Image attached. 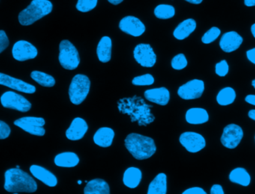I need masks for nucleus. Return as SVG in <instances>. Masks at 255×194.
<instances>
[{
  "label": "nucleus",
  "mask_w": 255,
  "mask_h": 194,
  "mask_svg": "<svg viewBox=\"0 0 255 194\" xmlns=\"http://www.w3.org/2000/svg\"><path fill=\"white\" fill-rule=\"evenodd\" d=\"M4 189L10 193H34L37 191L35 180L19 168H11L4 174Z\"/></svg>",
  "instance_id": "obj_1"
},
{
  "label": "nucleus",
  "mask_w": 255,
  "mask_h": 194,
  "mask_svg": "<svg viewBox=\"0 0 255 194\" xmlns=\"http://www.w3.org/2000/svg\"><path fill=\"white\" fill-rule=\"evenodd\" d=\"M125 145L132 156L139 161L149 159L157 150L152 138L136 133L128 135L125 140Z\"/></svg>",
  "instance_id": "obj_2"
},
{
  "label": "nucleus",
  "mask_w": 255,
  "mask_h": 194,
  "mask_svg": "<svg viewBox=\"0 0 255 194\" xmlns=\"http://www.w3.org/2000/svg\"><path fill=\"white\" fill-rule=\"evenodd\" d=\"M53 5L49 0H32L29 5L19 13L18 19L22 25H30L49 14Z\"/></svg>",
  "instance_id": "obj_3"
},
{
  "label": "nucleus",
  "mask_w": 255,
  "mask_h": 194,
  "mask_svg": "<svg viewBox=\"0 0 255 194\" xmlns=\"http://www.w3.org/2000/svg\"><path fill=\"white\" fill-rule=\"evenodd\" d=\"M91 88V81L85 75L78 74L73 77L69 88V97L72 103L80 105L84 102Z\"/></svg>",
  "instance_id": "obj_4"
},
{
  "label": "nucleus",
  "mask_w": 255,
  "mask_h": 194,
  "mask_svg": "<svg viewBox=\"0 0 255 194\" xmlns=\"http://www.w3.org/2000/svg\"><path fill=\"white\" fill-rule=\"evenodd\" d=\"M59 61L66 70H73L79 67L80 57L76 46L67 40L61 42L59 46Z\"/></svg>",
  "instance_id": "obj_5"
},
{
  "label": "nucleus",
  "mask_w": 255,
  "mask_h": 194,
  "mask_svg": "<svg viewBox=\"0 0 255 194\" xmlns=\"http://www.w3.org/2000/svg\"><path fill=\"white\" fill-rule=\"evenodd\" d=\"M1 104L4 108L16 110L19 112H27L31 108V104L23 96L13 91H7L0 98Z\"/></svg>",
  "instance_id": "obj_6"
},
{
  "label": "nucleus",
  "mask_w": 255,
  "mask_h": 194,
  "mask_svg": "<svg viewBox=\"0 0 255 194\" xmlns=\"http://www.w3.org/2000/svg\"><path fill=\"white\" fill-rule=\"evenodd\" d=\"M244 131L237 124H229L225 127L221 137V142L228 149H235L238 147L244 138Z\"/></svg>",
  "instance_id": "obj_7"
},
{
  "label": "nucleus",
  "mask_w": 255,
  "mask_h": 194,
  "mask_svg": "<svg viewBox=\"0 0 255 194\" xmlns=\"http://www.w3.org/2000/svg\"><path fill=\"white\" fill-rule=\"evenodd\" d=\"M133 58L144 67H152L157 61V55L152 47L146 43H139L133 49Z\"/></svg>",
  "instance_id": "obj_8"
},
{
  "label": "nucleus",
  "mask_w": 255,
  "mask_h": 194,
  "mask_svg": "<svg viewBox=\"0 0 255 194\" xmlns=\"http://www.w3.org/2000/svg\"><path fill=\"white\" fill-rule=\"evenodd\" d=\"M179 141L181 145L191 153H198L206 146L205 138L196 132H184L180 136Z\"/></svg>",
  "instance_id": "obj_9"
},
{
  "label": "nucleus",
  "mask_w": 255,
  "mask_h": 194,
  "mask_svg": "<svg viewBox=\"0 0 255 194\" xmlns=\"http://www.w3.org/2000/svg\"><path fill=\"white\" fill-rule=\"evenodd\" d=\"M205 91V83L199 79H193L181 85L178 90V94L184 100H193L202 97Z\"/></svg>",
  "instance_id": "obj_10"
},
{
  "label": "nucleus",
  "mask_w": 255,
  "mask_h": 194,
  "mask_svg": "<svg viewBox=\"0 0 255 194\" xmlns=\"http://www.w3.org/2000/svg\"><path fill=\"white\" fill-rule=\"evenodd\" d=\"M37 48L26 40H19L13 45L12 55L16 61H25L37 57Z\"/></svg>",
  "instance_id": "obj_11"
},
{
  "label": "nucleus",
  "mask_w": 255,
  "mask_h": 194,
  "mask_svg": "<svg viewBox=\"0 0 255 194\" xmlns=\"http://www.w3.org/2000/svg\"><path fill=\"white\" fill-rule=\"evenodd\" d=\"M121 31L133 37H139L145 31V26L142 21L133 16H127L123 18L120 22Z\"/></svg>",
  "instance_id": "obj_12"
},
{
  "label": "nucleus",
  "mask_w": 255,
  "mask_h": 194,
  "mask_svg": "<svg viewBox=\"0 0 255 194\" xmlns=\"http://www.w3.org/2000/svg\"><path fill=\"white\" fill-rule=\"evenodd\" d=\"M0 85L25 94H32L36 91L34 85L1 73H0Z\"/></svg>",
  "instance_id": "obj_13"
},
{
  "label": "nucleus",
  "mask_w": 255,
  "mask_h": 194,
  "mask_svg": "<svg viewBox=\"0 0 255 194\" xmlns=\"http://www.w3.org/2000/svg\"><path fill=\"white\" fill-rule=\"evenodd\" d=\"M244 42V38L236 31H229L225 33L220 39V48L224 52H232L239 49Z\"/></svg>",
  "instance_id": "obj_14"
},
{
  "label": "nucleus",
  "mask_w": 255,
  "mask_h": 194,
  "mask_svg": "<svg viewBox=\"0 0 255 194\" xmlns=\"http://www.w3.org/2000/svg\"><path fill=\"white\" fill-rule=\"evenodd\" d=\"M88 130V123L84 119L76 117L72 121L70 127L66 132V137L70 141L82 139Z\"/></svg>",
  "instance_id": "obj_15"
},
{
  "label": "nucleus",
  "mask_w": 255,
  "mask_h": 194,
  "mask_svg": "<svg viewBox=\"0 0 255 194\" xmlns=\"http://www.w3.org/2000/svg\"><path fill=\"white\" fill-rule=\"evenodd\" d=\"M30 172L33 177L41 181L43 184L49 187H55L58 185L56 177L50 171L43 167L38 165H31L29 168Z\"/></svg>",
  "instance_id": "obj_16"
},
{
  "label": "nucleus",
  "mask_w": 255,
  "mask_h": 194,
  "mask_svg": "<svg viewBox=\"0 0 255 194\" xmlns=\"http://www.w3.org/2000/svg\"><path fill=\"white\" fill-rule=\"evenodd\" d=\"M145 99L149 102H154L160 105H167L170 99L169 90L166 88H153L147 90L144 93Z\"/></svg>",
  "instance_id": "obj_17"
},
{
  "label": "nucleus",
  "mask_w": 255,
  "mask_h": 194,
  "mask_svg": "<svg viewBox=\"0 0 255 194\" xmlns=\"http://www.w3.org/2000/svg\"><path fill=\"white\" fill-rule=\"evenodd\" d=\"M115 135V131L111 128H100L94 135V141L99 147L106 148L112 146Z\"/></svg>",
  "instance_id": "obj_18"
},
{
  "label": "nucleus",
  "mask_w": 255,
  "mask_h": 194,
  "mask_svg": "<svg viewBox=\"0 0 255 194\" xmlns=\"http://www.w3.org/2000/svg\"><path fill=\"white\" fill-rule=\"evenodd\" d=\"M196 28L195 19H187L181 22L174 30L173 36L177 40H182L188 37Z\"/></svg>",
  "instance_id": "obj_19"
},
{
  "label": "nucleus",
  "mask_w": 255,
  "mask_h": 194,
  "mask_svg": "<svg viewBox=\"0 0 255 194\" xmlns=\"http://www.w3.org/2000/svg\"><path fill=\"white\" fill-rule=\"evenodd\" d=\"M185 118L190 124H204L209 120V114L204 108H193L187 111Z\"/></svg>",
  "instance_id": "obj_20"
},
{
  "label": "nucleus",
  "mask_w": 255,
  "mask_h": 194,
  "mask_svg": "<svg viewBox=\"0 0 255 194\" xmlns=\"http://www.w3.org/2000/svg\"><path fill=\"white\" fill-rule=\"evenodd\" d=\"M112 41L108 36L102 37L97 46V53L101 62L107 63L112 59Z\"/></svg>",
  "instance_id": "obj_21"
},
{
  "label": "nucleus",
  "mask_w": 255,
  "mask_h": 194,
  "mask_svg": "<svg viewBox=\"0 0 255 194\" xmlns=\"http://www.w3.org/2000/svg\"><path fill=\"white\" fill-rule=\"evenodd\" d=\"M84 193L85 194H109L110 187L105 180L95 179L87 183Z\"/></svg>",
  "instance_id": "obj_22"
},
{
  "label": "nucleus",
  "mask_w": 255,
  "mask_h": 194,
  "mask_svg": "<svg viewBox=\"0 0 255 194\" xmlns=\"http://www.w3.org/2000/svg\"><path fill=\"white\" fill-rule=\"evenodd\" d=\"M54 162L56 166L61 168H74L79 165L80 160L76 153L67 152L57 155Z\"/></svg>",
  "instance_id": "obj_23"
},
{
  "label": "nucleus",
  "mask_w": 255,
  "mask_h": 194,
  "mask_svg": "<svg viewBox=\"0 0 255 194\" xmlns=\"http://www.w3.org/2000/svg\"><path fill=\"white\" fill-rule=\"evenodd\" d=\"M142 180V172L139 168H129L124 173V185L129 189H135L139 186Z\"/></svg>",
  "instance_id": "obj_24"
},
{
  "label": "nucleus",
  "mask_w": 255,
  "mask_h": 194,
  "mask_svg": "<svg viewBox=\"0 0 255 194\" xmlns=\"http://www.w3.org/2000/svg\"><path fill=\"white\" fill-rule=\"evenodd\" d=\"M167 192L166 174H159L150 183L148 194H166Z\"/></svg>",
  "instance_id": "obj_25"
},
{
  "label": "nucleus",
  "mask_w": 255,
  "mask_h": 194,
  "mask_svg": "<svg viewBox=\"0 0 255 194\" xmlns=\"http://www.w3.org/2000/svg\"><path fill=\"white\" fill-rule=\"evenodd\" d=\"M229 180L235 184L247 187L251 183V177L247 170L243 168H238L233 170L229 175Z\"/></svg>",
  "instance_id": "obj_26"
},
{
  "label": "nucleus",
  "mask_w": 255,
  "mask_h": 194,
  "mask_svg": "<svg viewBox=\"0 0 255 194\" xmlns=\"http://www.w3.org/2000/svg\"><path fill=\"white\" fill-rule=\"evenodd\" d=\"M236 92L230 87L223 88L217 94V101L219 105L227 106L235 102L236 99Z\"/></svg>",
  "instance_id": "obj_27"
},
{
  "label": "nucleus",
  "mask_w": 255,
  "mask_h": 194,
  "mask_svg": "<svg viewBox=\"0 0 255 194\" xmlns=\"http://www.w3.org/2000/svg\"><path fill=\"white\" fill-rule=\"evenodd\" d=\"M31 77L33 80L35 81L37 83L43 87L52 88L55 85V79H54L53 76L43 72L34 70L31 72Z\"/></svg>",
  "instance_id": "obj_28"
},
{
  "label": "nucleus",
  "mask_w": 255,
  "mask_h": 194,
  "mask_svg": "<svg viewBox=\"0 0 255 194\" xmlns=\"http://www.w3.org/2000/svg\"><path fill=\"white\" fill-rule=\"evenodd\" d=\"M154 13L158 19H170L175 16V9L169 4H159L154 8Z\"/></svg>",
  "instance_id": "obj_29"
},
{
  "label": "nucleus",
  "mask_w": 255,
  "mask_h": 194,
  "mask_svg": "<svg viewBox=\"0 0 255 194\" xmlns=\"http://www.w3.org/2000/svg\"><path fill=\"white\" fill-rule=\"evenodd\" d=\"M46 123L44 119L42 117H25L15 120L14 125L19 124L29 125V126H43Z\"/></svg>",
  "instance_id": "obj_30"
},
{
  "label": "nucleus",
  "mask_w": 255,
  "mask_h": 194,
  "mask_svg": "<svg viewBox=\"0 0 255 194\" xmlns=\"http://www.w3.org/2000/svg\"><path fill=\"white\" fill-rule=\"evenodd\" d=\"M220 34H221V30L220 28L217 27H212L202 36V43H205V44L213 43L220 37Z\"/></svg>",
  "instance_id": "obj_31"
},
{
  "label": "nucleus",
  "mask_w": 255,
  "mask_h": 194,
  "mask_svg": "<svg viewBox=\"0 0 255 194\" xmlns=\"http://www.w3.org/2000/svg\"><path fill=\"white\" fill-rule=\"evenodd\" d=\"M98 0H78L76 9L80 12L86 13L97 7Z\"/></svg>",
  "instance_id": "obj_32"
},
{
  "label": "nucleus",
  "mask_w": 255,
  "mask_h": 194,
  "mask_svg": "<svg viewBox=\"0 0 255 194\" xmlns=\"http://www.w3.org/2000/svg\"><path fill=\"white\" fill-rule=\"evenodd\" d=\"M172 68L175 70H181L187 66V60L184 54H178L171 61Z\"/></svg>",
  "instance_id": "obj_33"
},
{
  "label": "nucleus",
  "mask_w": 255,
  "mask_h": 194,
  "mask_svg": "<svg viewBox=\"0 0 255 194\" xmlns=\"http://www.w3.org/2000/svg\"><path fill=\"white\" fill-rule=\"evenodd\" d=\"M154 79L151 74H145L136 76L132 80V84L136 86H147L154 84Z\"/></svg>",
  "instance_id": "obj_34"
},
{
  "label": "nucleus",
  "mask_w": 255,
  "mask_h": 194,
  "mask_svg": "<svg viewBox=\"0 0 255 194\" xmlns=\"http://www.w3.org/2000/svg\"><path fill=\"white\" fill-rule=\"evenodd\" d=\"M18 127L22 129L25 132L31 134V135H35V136H43L46 133L43 126H29V125L19 124Z\"/></svg>",
  "instance_id": "obj_35"
},
{
  "label": "nucleus",
  "mask_w": 255,
  "mask_h": 194,
  "mask_svg": "<svg viewBox=\"0 0 255 194\" xmlns=\"http://www.w3.org/2000/svg\"><path fill=\"white\" fill-rule=\"evenodd\" d=\"M229 66L226 60H223L216 64L215 72L220 77H224L229 73Z\"/></svg>",
  "instance_id": "obj_36"
},
{
  "label": "nucleus",
  "mask_w": 255,
  "mask_h": 194,
  "mask_svg": "<svg viewBox=\"0 0 255 194\" xmlns=\"http://www.w3.org/2000/svg\"><path fill=\"white\" fill-rule=\"evenodd\" d=\"M10 134V129L8 125L0 120V140L6 139Z\"/></svg>",
  "instance_id": "obj_37"
},
{
  "label": "nucleus",
  "mask_w": 255,
  "mask_h": 194,
  "mask_svg": "<svg viewBox=\"0 0 255 194\" xmlns=\"http://www.w3.org/2000/svg\"><path fill=\"white\" fill-rule=\"evenodd\" d=\"M9 40L7 34L3 30H0V53L8 46Z\"/></svg>",
  "instance_id": "obj_38"
},
{
  "label": "nucleus",
  "mask_w": 255,
  "mask_h": 194,
  "mask_svg": "<svg viewBox=\"0 0 255 194\" xmlns=\"http://www.w3.org/2000/svg\"><path fill=\"white\" fill-rule=\"evenodd\" d=\"M206 192L201 189V188L195 187L187 189L185 192H183V194H206Z\"/></svg>",
  "instance_id": "obj_39"
},
{
  "label": "nucleus",
  "mask_w": 255,
  "mask_h": 194,
  "mask_svg": "<svg viewBox=\"0 0 255 194\" xmlns=\"http://www.w3.org/2000/svg\"><path fill=\"white\" fill-rule=\"evenodd\" d=\"M211 194H224L223 187L220 185H214L211 189Z\"/></svg>",
  "instance_id": "obj_40"
},
{
  "label": "nucleus",
  "mask_w": 255,
  "mask_h": 194,
  "mask_svg": "<svg viewBox=\"0 0 255 194\" xmlns=\"http://www.w3.org/2000/svg\"><path fill=\"white\" fill-rule=\"evenodd\" d=\"M247 58L253 64H255V48L247 51Z\"/></svg>",
  "instance_id": "obj_41"
},
{
  "label": "nucleus",
  "mask_w": 255,
  "mask_h": 194,
  "mask_svg": "<svg viewBox=\"0 0 255 194\" xmlns=\"http://www.w3.org/2000/svg\"><path fill=\"white\" fill-rule=\"evenodd\" d=\"M245 100L246 102H248L250 105H255V95L250 94V95L247 96Z\"/></svg>",
  "instance_id": "obj_42"
},
{
  "label": "nucleus",
  "mask_w": 255,
  "mask_h": 194,
  "mask_svg": "<svg viewBox=\"0 0 255 194\" xmlns=\"http://www.w3.org/2000/svg\"><path fill=\"white\" fill-rule=\"evenodd\" d=\"M244 4L247 7H253L255 6V0H244Z\"/></svg>",
  "instance_id": "obj_43"
},
{
  "label": "nucleus",
  "mask_w": 255,
  "mask_h": 194,
  "mask_svg": "<svg viewBox=\"0 0 255 194\" xmlns=\"http://www.w3.org/2000/svg\"><path fill=\"white\" fill-rule=\"evenodd\" d=\"M249 117L250 118H251L252 120H255V110H251V111H249Z\"/></svg>",
  "instance_id": "obj_44"
},
{
  "label": "nucleus",
  "mask_w": 255,
  "mask_h": 194,
  "mask_svg": "<svg viewBox=\"0 0 255 194\" xmlns=\"http://www.w3.org/2000/svg\"><path fill=\"white\" fill-rule=\"evenodd\" d=\"M109 2L112 3V4H115V5H118V4H121L122 1H124V0H108Z\"/></svg>",
  "instance_id": "obj_45"
},
{
  "label": "nucleus",
  "mask_w": 255,
  "mask_h": 194,
  "mask_svg": "<svg viewBox=\"0 0 255 194\" xmlns=\"http://www.w3.org/2000/svg\"><path fill=\"white\" fill-rule=\"evenodd\" d=\"M185 1H188L191 4H201L203 0H185Z\"/></svg>",
  "instance_id": "obj_46"
},
{
  "label": "nucleus",
  "mask_w": 255,
  "mask_h": 194,
  "mask_svg": "<svg viewBox=\"0 0 255 194\" xmlns=\"http://www.w3.org/2000/svg\"><path fill=\"white\" fill-rule=\"evenodd\" d=\"M251 31H252V34H253V36H254V37L255 38V23L253 24V25H252Z\"/></svg>",
  "instance_id": "obj_47"
},
{
  "label": "nucleus",
  "mask_w": 255,
  "mask_h": 194,
  "mask_svg": "<svg viewBox=\"0 0 255 194\" xmlns=\"http://www.w3.org/2000/svg\"><path fill=\"white\" fill-rule=\"evenodd\" d=\"M252 85H253V86L255 88V79H254V80L253 81V82H252Z\"/></svg>",
  "instance_id": "obj_48"
},
{
  "label": "nucleus",
  "mask_w": 255,
  "mask_h": 194,
  "mask_svg": "<svg viewBox=\"0 0 255 194\" xmlns=\"http://www.w3.org/2000/svg\"><path fill=\"white\" fill-rule=\"evenodd\" d=\"M82 181H78V184L79 185H82Z\"/></svg>",
  "instance_id": "obj_49"
}]
</instances>
